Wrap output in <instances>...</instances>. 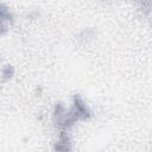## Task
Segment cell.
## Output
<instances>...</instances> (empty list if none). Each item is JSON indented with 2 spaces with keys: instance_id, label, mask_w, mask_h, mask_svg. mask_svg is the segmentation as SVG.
Returning <instances> with one entry per match:
<instances>
[{
  "instance_id": "cell-1",
  "label": "cell",
  "mask_w": 152,
  "mask_h": 152,
  "mask_svg": "<svg viewBox=\"0 0 152 152\" xmlns=\"http://www.w3.org/2000/svg\"><path fill=\"white\" fill-rule=\"evenodd\" d=\"M70 113L75 121H87L91 118V110L80 94H75L72 96V107L70 109Z\"/></svg>"
},
{
  "instance_id": "cell-2",
  "label": "cell",
  "mask_w": 152,
  "mask_h": 152,
  "mask_svg": "<svg viewBox=\"0 0 152 152\" xmlns=\"http://www.w3.org/2000/svg\"><path fill=\"white\" fill-rule=\"evenodd\" d=\"M53 121L56 124V126L66 129L74 126V124L76 122L75 119L72 118L70 110L68 112L62 102H56L55 108H53Z\"/></svg>"
},
{
  "instance_id": "cell-3",
  "label": "cell",
  "mask_w": 152,
  "mask_h": 152,
  "mask_svg": "<svg viewBox=\"0 0 152 152\" xmlns=\"http://www.w3.org/2000/svg\"><path fill=\"white\" fill-rule=\"evenodd\" d=\"M0 20H1V34L4 36L10 30V27L13 25V23H14L13 14L5 6V4L0 5Z\"/></svg>"
},
{
  "instance_id": "cell-4",
  "label": "cell",
  "mask_w": 152,
  "mask_h": 152,
  "mask_svg": "<svg viewBox=\"0 0 152 152\" xmlns=\"http://www.w3.org/2000/svg\"><path fill=\"white\" fill-rule=\"evenodd\" d=\"M71 151V141L65 131H62L58 140L53 146V152H70Z\"/></svg>"
},
{
  "instance_id": "cell-5",
  "label": "cell",
  "mask_w": 152,
  "mask_h": 152,
  "mask_svg": "<svg viewBox=\"0 0 152 152\" xmlns=\"http://www.w3.org/2000/svg\"><path fill=\"white\" fill-rule=\"evenodd\" d=\"M139 11L145 17L146 21L148 23L150 27L152 28V2L151 1H140L138 2Z\"/></svg>"
},
{
  "instance_id": "cell-6",
  "label": "cell",
  "mask_w": 152,
  "mask_h": 152,
  "mask_svg": "<svg viewBox=\"0 0 152 152\" xmlns=\"http://www.w3.org/2000/svg\"><path fill=\"white\" fill-rule=\"evenodd\" d=\"M14 76V66L11 64H5L1 69V78L2 82H7L10 81L12 77Z\"/></svg>"
},
{
  "instance_id": "cell-7",
  "label": "cell",
  "mask_w": 152,
  "mask_h": 152,
  "mask_svg": "<svg viewBox=\"0 0 152 152\" xmlns=\"http://www.w3.org/2000/svg\"><path fill=\"white\" fill-rule=\"evenodd\" d=\"M94 34H95L94 30H91V28H86V30L81 31V33L78 34V39L86 42V40L93 39V38H94Z\"/></svg>"
}]
</instances>
